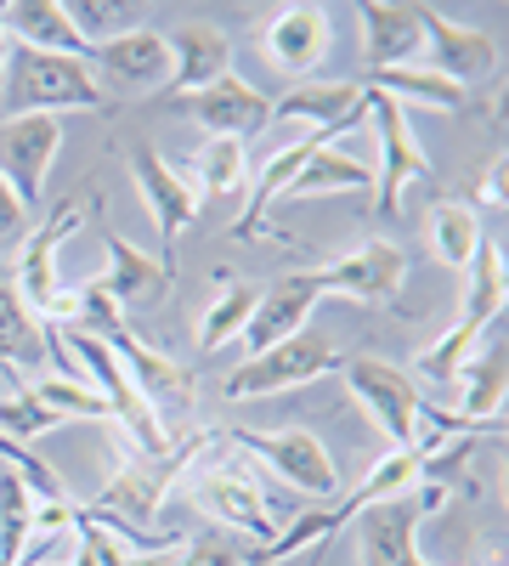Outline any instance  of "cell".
<instances>
[{
    "instance_id": "d6986e66",
    "label": "cell",
    "mask_w": 509,
    "mask_h": 566,
    "mask_svg": "<svg viewBox=\"0 0 509 566\" xmlns=\"http://www.w3.org/2000/svg\"><path fill=\"white\" fill-rule=\"evenodd\" d=\"M351 125H362V119H346V125H322V130H306L300 142H289L284 154H272V159H266V170L255 176L250 210H244V221H238V239H261V232H266V216H272V205L289 193V181L300 176V165H306L317 148H329V142H340Z\"/></svg>"
},
{
    "instance_id": "74e56055",
    "label": "cell",
    "mask_w": 509,
    "mask_h": 566,
    "mask_svg": "<svg viewBox=\"0 0 509 566\" xmlns=\"http://www.w3.org/2000/svg\"><path fill=\"white\" fill-rule=\"evenodd\" d=\"M176 566H244V549L226 538H199L188 549H176Z\"/></svg>"
},
{
    "instance_id": "8d00e7d4",
    "label": "cell",
    "mask_w": 509,
    "mask_h": 566,
    "mask_svg": "<svg viewBox=\"0 0 509 566\" xmlns=\"http://www.w3.org/2000/svg\"><path fill=\"white\" fill-rule=\"evenodd\" d=\"M0 464H12V470H23V476H29V488H34V493H45V499H68V488H63V476H57V470L45 464V459H40L34 448L12 442L7 431H0Z\"/></svg>"
},
{
    "instance_id": "8992f818",
    "label": "cell",
    "mask_w": 509,
    "mask_h": 566,
    "mask_svg": "<svg viewBox=\"0 0 509 566\" xmlns=\"http://www.w3.org/2000/svg\"><path fill=\"white\" fill-rule=\"evenodd\" d=\"M226 442H238L244 453H255L272 476H284L295 493L306 499H322V504H335L340 499V470L329 459V448H322L311 431H233Z\"/></svg>"
},
{
    "instance_id": "f35d334b",
    "label": "cell",
    "mask_w": 509,
    "mask_h": 566,
    "mask_svg": "<svg viewBox=\"0 0 509 566\" xmlns=\"http://www.w3.org/2000/svg\"><path fill=\"white\" fill-rule=\"evenodd\" d=\"M29 232V210L18 205V193L7 181H0V244H12V239H23Z\"/></svg>"
},
{
    "instance_id": "60d3db41",
    "label": "cell",
    "mask_w": 509,
    "mask_h": 566,
    "mask_svg": "<svg viewBox=\"0 0 509 566\" xmlns=\"http://www.w3.org/2000/svg\"><path fill=\"white\" fill-rule=\"evenodd\" d=\"M244 566H272V560H266L261 549H244Z\"/></svg>"
},
{
    "instance_id": "5bb4252c",
    "label": "cell",
    "mask_w": 509,
    "mask_h": 566,
    "mask_svg": "<svg viewBox=\"0 0 509 566\" xmlns=\"http://www.w3.org/2000/svg\"><path fill=\"white\" fill-rule=\"evenodd\" d=\"M181 114H193L210 136H226V142H244V136H261L272 125V97H261V91L238 74H221L215 85L193 91V97H170Z\"/></svg>"
},
{
    "instance_id": "7c38bea8",
    "label": "cell",
    "mask_w": 509,
    "mask_h": 566,
    "mask_svg": "<svg viewBox=\"0 0 509 566\" xmlns=\"http://www.w3.org/2000/svg\"><path fill=\"white\" fill-rule=\"evenodd\" d=\"M193 504L210 515L221 533H250L255 549L272 544V510H266V488L255 476H238L233 464H215L204 476H193Z\"/></svg>"
},
{
    "instance_id": "5b68a950",
    "label": "cell",
    "mask_w": 509,
    "mask_h": 566,
    "mask_svg": "<svg viewBox=\"0 0 509 566\" xmlns=\"http://www.w3.org/2000/svg\"><path fill=\"white\" fill-rule=\"evenodd\" d=\"M346 357L322 340V335H311V328H300V335H289V340H277L272 352H255V357H244L233 374H226V397L233 402H255V397H277V391H295V386H311V380H322V374H335Z\"/></svg>"
},
{
    "instance_id": "4fadbf2b",
    "label": "cell",
    "mask_w": 509,
    "mask_h": 566,
    "mask_svg": "<svg viewBox=\"0 0 509 566\" xmlns=\"http://www.w3.org/2000/svg\"><path fill=\"white\" fill-rule=\"evenodd\" d=\"M85 210H91V193L63 199V205L52 210V221H40V227L29 232V244H23V255H18V283H12V290L23 295V306H29L34 317L45 312V301L57 295V250H63V239H74V232L85 227Z\"/></svg>"
},
{
    "instance_id": "277c9868",
    "label": "cell",
    "mask_w": 509,
    "mask_h": 566,
    "mask_svg": "<svg viewBox=\"0 0 509 566\" xmlns=\"http://www.w3.org/2000/svg\"><path fill=\"white\" fill-rule=\"evenodd\" d=\"M68 346L79 352V363H85L91 380H97V397L108 402V419L125 424L136 459H165V453H170V431H165V419L142 402V391L130 386V374H125V363L114 357V346L97 340V335H85V328H68Z\"/></svg>"
},
{
    "instance_id": "d590c367",
    "label": "cell",
    "mask_w": 509,
    "mask_h": 566,
    "mask_svg": "<svg viewBox=\"0 0 509 566\" xmlns=\"http://www.w3.org/2000/svg\"><path fill=\"white\" fill-rule=\"evenodd\" d=\"M45 408H57L63 419H108V402L97 391H85V386H68V380H40L29 386Z\"/></svg>"
},
{
    "instance_id": "e575fe53",
    "label": "cell",
    "mask_w": 509,
    "mask_h": 566,
    "mask_svg": "<svg viewBox=\"0 0 509 566\" xmlns=\"http://www.w3.org/2000/svg\"><path fill=\"white\" fill-rule=\"evenodd\" d=\"M63 7H68V18H74L85 45H97V34L114 40V34L136 29V7H114V0H63Z\"/></svg>"
},
{
    "instance_id": "2e32d148",
    "label": "cell",
    "mask_w": 509,
    "mask_h": 566,
    "mask_svg": "<svg viewBox=\"0 0 509 566\" xmlns=\"http://www.w3.org/2000/svg\"><path fill=\"white\" fill-rule=\"evenodd\" d=\"M329 40H335V18L322 12V7H284L266 34H261V52L272 69H284V74H311L322 57H329Z\"/></svg>"
},
{
    "instance_id": "d4e9b609",
    "label": "cell",
    "mask_w": 509,
    "mask_h": 566,
    "mask_svg": "<svg viewBox=\"0 0 509 566\" xmlns=\"http://www.w3.org/2000/svg\"><path fill=\"white\" fill-rule=\"evenodd\" d=\"M103 290L119 301V312L153 306L170 290V266L159 255H142L130 239H119V232H108V277H103Z\"/></svg>"
},
{
    "instance_id": "f546056e",
    "label": "cell",
    "mask_w": 509,
    "mask_h": 566,
    "mask_svg": "<svg viewBox=\"0 0 509 566\" xmlns=\"http://www.w3.org/2000/svg\"><path fill=\"white\" fill-rule=\"evenodd\" d=\"M481 244H487V239H481V216H476L470 205H436V210H431V250H436L442 266L465 272Z\"/></svg>"
},
{
    "instance_id": "ba28073f",
    "label": "cell",
    "mask_w": 509,
    "mask_h": 566,
    "mask_svg": "<svg viewBox=\"0 0 509 566\" xmlns=\"http://www.w3.org/2000/svg\"><path fill=\"white\" fill-rule=\"evenodd\" d=\"M368 119H374V130H380L374 205H380V216H396V205H402L407 187L431 176V159H425L420 142H413V125H407V108H402V103L380 97V91H368Z\"/></svg>"
},
{
    "instance_id": "603a6c76",
    "label": "cell",
    "mask_w": 509,
    "mask_h": 566,
    "mask_svg": "<svg viewBox=\"0 0 509 566\" xmlns=\"http://www.w3.org/2000/svg\"><path fill=\"white\" fill-rule=\"evenodd\" d=\"M0 29H7L12 45H29V52H57L79 63L91 57V45L79 40L63 0H12V7H0Z\"/></svg>"
},
{
    "instance_id": "d6a6232c",
    "label": "cell",
    "mask_w": 509,
    "mask_h": 566,
    "mask_svg": "<svg viewBox=\"0 0 509 566\" xmlns=\"http://www.w3.org/2000/svg\"><path fill=\"white\" fill-rule=\"evenodd\" d=\"M250 181V159H244V142H226V136H210L199 148V187L210 199H233L244 193Z\"/></svg>"
},
{
    "instance_id": "7402d4cb",
    "label": "cell",
    "mask_w": 509,
    "mask_h": 566,
    "mask_svg": "<svg viewBox=\"0 0 509 566\" xmlns=\"http://www.w3.org/2000/svg\"><path fill=\"white\" fill-rule=\"evenodd\" d=\"M114 346V357L125 363V374H130V386L142 391V402L165 419V408H188L193 402V374L181 368V363H170L165 352H153V346H142L125 328V335H114L108 340Z\"/></svg>"
},
{
    "instance_id": "1f68e13d",
    "label": "cell",
    "mask_w": 509,
    "mask_h": 566,
    "mask_svg": "<svg viewBox=\"0 0 509 566\" xmlns=\"http://www.w3.org/2000/svg\"><path fill=\"white\" fill-rule=\"evenodd\" d=\"M255 295H261V290H250V283L221 290V295L204 306V317H199V352H221L233 335H244V323H250V312H255Z\"/></svg>"
},
{
    "instance_id": "83f0119b",
    "label": "cell",
    "mask_w": 509,
    "mask_h": 566,
    "mask_svg": "<svg viewBox=\"0 0 509 566\" xmlns=\"http://www.w3.org/2000/svg\"><path fill=\"white\" fill-rule=\"evenodd\" d=\"M322 193H374V170H368L362 159H351V154H340L329 142V148H317L300 165V176L289 181L284 199H322Z\"/></svg>"
},
{
    "instance_id": "e0dca14e",
    "label": "cell",
    "mask_w": 509,
    "mask_h": 566,
    "mask_svg": "<svg viewBox=\"0 0 509 566\" xmlns=\"http://www.w3.org/2000/svg\"><path fill=\"white\" fill-rule=\"evenodd\" d=\"M317 301H322V295H317V277H311V272H289V277H277L272 290H261V295H255V312H250V323H244L250 357H255V352H272L277 340H289V335H300Z\"/></svg>"
},
{
    "instance_id": "3957f363",
    "label": "cell",
    "mask_w": 509,
    "mask_h": 566,
    "mask_svg": "<svg viewBox=\"0 0 509 566\" xmlns=\"http://www.w3.org/2000/svg\"><path fill=\"white\" fill-rule=\"evenodd\" d=\"M470 272V301H465V317H458L447 335L420 357V374L425 380H442V386H453V374L465 368V357L492 335L498 328V317H503V250L498 244H481L476 250V261L465 266Z\"/></svg>"
},
{
    "instance_id": "836d02e7",
    "label": "cell",
    "mask_w": 509,
    "mask_h": 566,
    "mask_svg": "<svg viewBox=\"0 0 509 566\" xmlns=\"http://www.w3.org/2000/svg\"><path fill=\"white\" fill-rule=\"evenodd\" d=\"M52 424H63V413L57 408H45L29 386L23 391H7V397H0V431H7L12 442H34V437H45V431H52Z\"/></svg>"
},
{
    "instance_id": "484cf974",
    "label": "cell",
    "mask_w": 509,
    "mask_h": 566,
    "mask_svg": "<svg viewBox=\"0 0 509 566\" xmlns=\"http://www.w3.org/2000/svg\"><path fill=\"white\" fill-rule=\"evenodd\" d=\"M52 352H57L52 328H45V323L23 306V295L12 290V283H0V368L34 374V368H45V357H52Z\"/></svg>"
},
{
    "instance_id": "f1b7e54d",
    "label": "cell",
    "mask_w": 509,
    "mask_h": 566,
    "mask_svg": "<svg viewBox=\"0 0 509 566\" xmlns=\"http://www.w3.org/2000/svg\"><path fill=\"white\" fill-rule=\"evenodd\" d=\"M29 538H34V488L23 470L0 464V566H18Z\"/></svg>"
},
{
    "instance_id": "44dd1931",
    "label": "cell",
    "mask_w": 509,
    "mask_h": 566,
    "mask_svg": "<svg viewBox=\"0 0 509 566\" xmlns=\"http://www.w3.org/2000/svg\"><path fill=\"white\" fill-rule=\"evenodd\" d=\"M420 23H425V45L436 52V74L453 80V85H465V80H487L498 69V45L492 34L470 29V23H453L442 18L436 7H420Z\"/></svg>"
},
{
    "instance_id": "7a4b0ae2",
    "label": "cell",
    "mask_w": 509,
    "mask_h": 566,
    "mask_svg": "<svg viewBox=\"0 0 509 566\" xmlns=\"http://www.w3.org/2000/svg\"><path fill=\"white\" fill-rule=\"evenodd\" d=\"M340 368L357 408L391 437V453H425V397L413 391V374L380 357H346Z\"/></svg>"
},
{
    "instance_id": "52a82bcc",
    "label": "cell",
    "mask_w": 509,
    "mask_h": 566,
    "mask_svg": "<svg viewBox=\"0 0 509 566\" xmlns=\"http://www.w3.org/2000/svg\"><path fill=\"white\" fill-rule=\"evenodd\" d=\"M63 148V114H18L0 119V181L18 193L23 210L45 199V170Z\"/></svg>"
},
{
    "instance_id": "6da1fadb",
    "label": "cell",
    "mask_w": 509,
    "mask_h": 566,
    "mask_svg": "<svg viewBox=\"0 0 509 566\" xmlns=\"http://www.w3.org/2000/svg\"><path fill=\"white\" fill-rule=\"evenodd\" d=\"M0 91H7L12 119L18 114H63V108H108L91 63L57 57V52H29V45H12Z\"/></svg>"
},
{
    "instance_id": "8fae6325",
    "label": "cell",
    "mask_w": 509,
    "mask_h": 566,
    "mask_svg": "<svg viewBox=\"0 0 509 566\" xmlns=\"http://www.w3.org/2000/svg\"><path fill=\"white\" fill-rule=\"evenodd\" d=\"M420 522H425V510L413 493L402 499H380V504H368L351 515V527H357V560L362 566H431L420 555Z\"/></svg>"
},
{
    "instance_id": "cb8c5ba5",
    "label": "cell",
    "mask_w": 509,
    "mask_h": 566,
    "mask_svg": "<svg viewBox=\"0 0 509 566\" xmlns=\"http://www.w3.org/2000/svg\"><path fill=\"white\" fill-rule=\"evenodd\" d=\"M420 45H425L420 7H391V0H368L362 7V52H368V63H374V74L413 69Z\"/></svg>"
},
{
    "instance_id": "ac0fdd59",
    "label": "cell",
    "mask_w": 509,
    "mask_h": 566,
    "mask_svg": "<svg viewBox=\"0 0 509 566\" xmlns=\"http://www.w3.org/2000/svg\"><path fill=\"white\" fill-rule=\"evenodd\" d=\"M503 340H498V328L465 357V368L453 374V386H458V424H470V431H498L503 424Z\"/></svg>"
},
{
    "instance_id": "ab89813d",
    "label": "cell",
    "mask_w": 509,
    "mask_h": 566,
    "mask_svg": "<svg viewBox=\"0 0 509 566\" xmlns=\"http://www.w3.org/2000/svg\"><path fill=\"white\" fill-rule=\"evenodd\" d=\"M7 57H12V40H7V29H0V74H7Z\"/></svg>"
},
{
    "instance_id": "ffe728a7",
    "label": "cell",
    "mask_w": 509,
    "mask_h": 566,
    "mask_svg": "<svg viewBox=\"0 0 509 566\" xmlns=\"http://www.w3.org/2000/svg\"><path fill=\"white\" fill-rule=\"evenodd\" d=\"M165 40H170V91L176 97H193V91L215 85L221 74H233V40L215 23H181Z\"/></svg>"
},
{
    "instance_id": "9c48e42d",
    "label": "cell",
    "mask_w": 509,
    "mask_h": 566,
    "mask_svg": "<svg viewBox=\"0 0 509 566\" xmlns=\"http://www.w3.org/2000/svg\"><path fill=\"white\" fill-rule=\"evenodd\" d=\"M130 176H136V193L148 199V216L159 227V261L176 266V244H181V232L193 227L199 216V187L170 170L153 148H130Z\"/></svg>"
},
{
    "instance_id": "30bf717a",
    "label": "cell",
    "mask_w": 509,
    "mask_h": 566,
    "mask_svg": "<svg viewBox=\"0 0 509 566\" xmlns=\"http://www.w3.org/2000/svg\"><path fill=\"white\" fill-rule=\"evenodd\" d=\"M317 295H346V301H368V306H391L407 283V261L396 244L368 239L351 255H340L335 266H317Z\"/></svg>"
},
{
    "instance_id": "9a60e30c",
    "label": "cell",
    "mask_w": 509,
    "mask_h": 566,
    "mask_svg": "<svg viewBox=\"0 0 509 566\" xmlns=\"http://www.w3.org/2000/svg\"><path fill=\"white\" fill-rule=\"evenodd\" d=\"M85 63L103 69L125 91H165L170 85V40H165V29L136 23V29L114 34V40H97Z\"/></svg>"
},
{
    "instance_id": "4316f807",
    "label": "cell",
    "mask_w": 509,
    "mask_h": 566,
    "mask_svg": "<svg viewBox=\"0 0 509 566\" xmlns=\"http://www.w3.org/2000/svg\"><path fill=\"white\" fill-rule=\"evenodd\" d=\"M368 114V91L362 85H322V80H306L295 85L284 103H272V119H306L311 130L322 125H346V119H362Z\"/></svg>"
},
{
    "instance_id": "4dcf8cb0",
    "label": "cell",
    "mask_w": 509,
    "mask_h": 566,
    "mask_svg": "<svg viewBox=\"0 0 509 566\" xmlns=\"http://www.w3.org/2000/svg\"><path fill=\"white\" fill-rule=\"evenodd\" d=\"M374 85L368 91H380V97H391V103H425V108H458L465 103V85H453V80H442L436 69H385V74H368Z\"/></svg>"
}]
</instances>
